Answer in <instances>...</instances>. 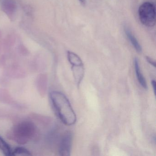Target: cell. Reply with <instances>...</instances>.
<instances>
[{"label":"cell","mask_w":156,"mask_h":156,"mask_svg":"<svg viewBox=\"0 0 156 156\" xmlns=\"http://www.w3.org/2000/svg\"><path fill=\"white\" fill-rule=\"evenodd\" d=\"M50 99L58 117L64 124L70 126L75 124L76 115L69 100L63 94L52 91L50 93Z\"/></svg>","instance_id":"obj_1"},{"label":"cell","mask_w":156,"mask_h":156,"mask_svg":"<svg viewBox=\"0 0 156 156\" xmlns=\"http://www.w3.org/2000/svg\"><path fill=\"white\" fill-rule=\"evenodd\" d=\"M140 22L147 27H153L156 23V9L154 4L146 2L140 5L138 10Z\"/></svg>","instance_id":"obj_2"},{"label":"cell","mask_w":156,"mask_h":156,"mask_svg":"<svg viewBox=\"0 0 156 156\" xmlns=\"http://www.w3.org/2000/svg\"><path fill=\"white\" fill-rule=\"evenodd\" d=\"M73 135L70 131L66 132L61 140L59 147L60 155L63 156H69L71 155Z\"/></svg>","instance_id":"obj_3"},{"label":"cell","mask_w":156,"mask_h":156,"mask_svg":"<svg viewBox=\"0 0 156 156\" xmlns=\"http://www.w3.org/2000/svg\"><path fill=\"white\" fill-rule=\"evenodd\" d=\"M17 6L14 0H3L2 9L8 16L12 18L16 12Z\"/></svg>","instance_id":"obj_4"},{"label":"cell","mask_w":156,"mask_h":156,"mask_svg":"<svg viewBox=\"0 0 156 156\" xmlns=\"http://www.w3.org/2000/svg\"><path fill=\"white\" fill-rule=\"evenodd\" d=\"M72 70L76 83L79 86L84 75V68L83 64L73 65H72Z\"/></svg>","instance_id":"obj_5"},{"label":"cell","mask_w":156,"mask_h":156,"mask_svg":"<svg viewBox=\"0 0 156 156\" xmlns=\"http://www.w3.org/2000/svg\"><path fill=\"white\" fill-rule=\"evenodd\" d=\"M134 63L136 75L137 78L139 82V83L144 89H147V82H146L145 77H144L143 74L141 73L139 62L137 58H135L134 60Z\"/></svg>","instance_id":"obj_6"},{"label":"cell","mask_w":156,"mask_h":156,"mask_svg":"<svg viewBox=\"0 0 156 156\" xmlns=\"http://www.w3.org/2000/svg\"><path fill=\"white\" fill-rule=\"evenodd\" d=\"M125 32L126 35L127 36L129 41L131 42V44L133 45L135 50L138 52H141L142 51V48L139 42L138 41L136 38L133 35L131 31L127 27H125Z\"/></svg>","instance_id":"obj_7"},{"label":"cell","mask_w":156,"mask_h":156,"mask_svg":"<svg viewBox=\"0 0 156 156\" xmlns=\"http://www.w3.org/2000/svg\"><path fill=\"white\" fill-rule=\"evenodd\" d=\"M0 150L5 156H12V149L1 136H0Z\"/></svg>","instance_id":"obj_8"},{"label":"cell","mask_w":156,"mask_h":156,"mask_svg":"<svg viewBox=\"0 0 156 156\" xmlns=\"http://www.w3.org/2000/svg\"><path fill=\"white\" fill-rule=\"evenodd\" d=\"M12 156H32L31 153L29 150L23 147H19L12 150Z\"/></svg>","instance_id":"obj_9"},{"label":"cell","mask_w":156,"mask_h":156,"mask_svg":"<svg viewBox=\"0 0 156 156\" xmlns=\"http://www.w3.org/2000/svg\"><path fill=\"white\" fill-rule=\"evenodd\" d=\"M146 59H147V61L151 65L153 66L154 67H155V66H156V63H155V62H154L152 59L150 58L149 57H146Z\"/></svg>","instance_id":"obj_10"},{"label":"cell","mask_w":156,"mask_h":156,"mask_svg":"<svg viewBox=\"0 0 156 156\" xmlns=\"http://www.w3.org/2000/svg\"><path fill=\"white\" fill-rule=\"evenodd\" d=\"M151 85H152V87L153 88L154 94H156V82L155 80H152L151 81Z\"/></svg>","instance_id":"obj_11"},{"label":"cell","mask_w":156,"mask_h":156,"mask_svg":"<svg viewBox=\"0 0 156 156\" xmlns=\"http://www.w3.org/2000/svg\"><path fill=\"white\" fill-rule=\"evenodd\" d=\"M80 2L81 4L83 5H85L86 4V0H78Z\"/></svg>","instance_id":"obj_12"}]
</instances>
